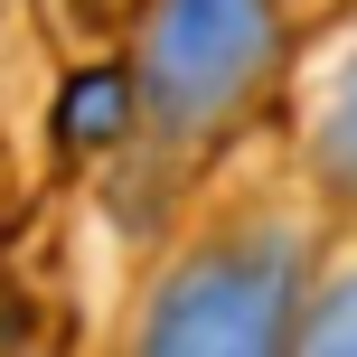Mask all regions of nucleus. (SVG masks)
I'll use <instances>...</instances> for the list:
<instances>
[{"label": "nucleus", "instance_id": "f03ea898", "mask_svg": "<svg viewBox=\"0 0 357 357\" xmlns=\"http://www.w3.org/2000/svg\"><path fill=\"white\" fill-rule=\"evenodd\" d=\"M310 357H357V291H348V301H339V310L320 320V339H310Z\"/></svg>", "mask_w": 357, "mask_h": 357}, {"label": "nucleus", "instance_id": "f257e3e1", "mask_svg": "<svg viewBox=\"0 0 357 357\" xmlns=\"http://www.w3.org/2000/svg\"><path fill=\"white\" fill-rule=\"evenodd\" d=\"M151 357H273V282H245L235 264H207L169 291Z\"/></svg>", "mask_w": 357, "mask_h": 357}]
</instances>
